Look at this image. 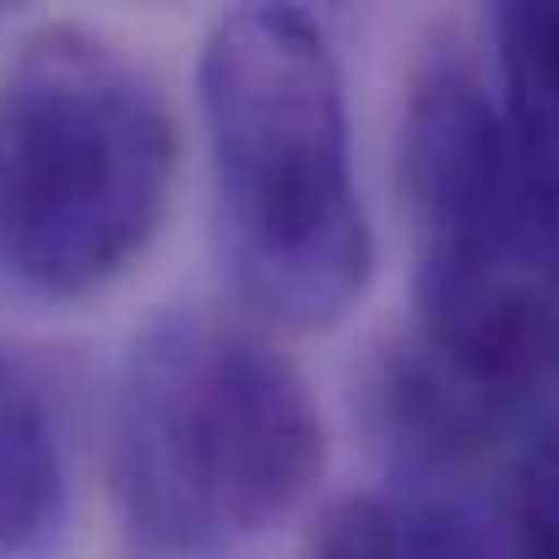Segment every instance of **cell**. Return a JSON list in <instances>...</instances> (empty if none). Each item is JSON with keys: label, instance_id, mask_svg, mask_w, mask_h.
Masks as SVG:
<instances>
[{"label": "cell", "instance_id": "cell-1", "mask_svg": "<svg viewBox=\"0 0 559 559\" xmlns=\"http://www.w3.org/2000/svg\"><path fill=\"white\" fill-rule=\"evenodd\" d=\"M201 120L239 299L299 332L343 321L370 288L374 234L326 27L299 5L223 11L201 44Z\"/></svg>", "mask_w": 559, "mask_h": 559}, {"label": "cell", "instance_id": "cell-2", "mask_svg": "<svg viewBox=\"0 0 559 559\" xmlns=\"http://www.w3.org/2000/svg\"><path fill=\"white\" fill-rule=\"evenodd\" d=\"M418 343L511 407L559 391V190L511 136L478 66L445 44L402 104Z\"/></svg>", "mask_w": 559, "mask_h": 559}, {"label": "cell", "instance_id": "cell-3", "mask_svg": "<svg viewBox=\"0 0 559 559\" xmlns=\"http://www.w3.org/2000/svg\"><path fill=\"white\" fill-rule=\"evenodd\" d=\"M326 467L321 407L255 326L169 310L115 391V500L153 559H223L288 522Z\"/></svg>", "mask_w": 559, "mask_h": 559}, {"label": "cell", "instance_id": "cell-4", "mask_svg": "<svg viewBox=\"0 0 559 559\" xmlns=\"http://www.w3.org/2000/svg\"><path fill=\"white\" fill-rule=\"evenodd\" d=\"M175 158V115L115 38L27 33L0 71V255L49 299L109 288L153 245Z\"/></svg>", "mask_w": 559, "mask_h": 559}, {"label": "cell", "instance_id": "cell-5", "mask_svg": "<svg viewBox=\"0 0 559 559\" xmlns=\"http://www.w3.org/2000/svg\"><path fill=\"white\" fill-rule=\"evenodd\" d=\"M305 559H516L495 511L440 489V484H396L337 500Z\"/></svg>", "mask_w": 559, "mask_h": 559}, {"label": "cell", "instance_id": "cell-6", "mask_svg": "<svg viewBox=\"0 0 559 559\" xmlns=\"http://www.w3.org/2000/svg\"><path fill=\"white\" fill-rule=\"evenodd\" d=\"M66 435L44 374L0 343V559H49L66 533Z\"/></svg>", "mask_w": 559, "mask_h": 559}, {"label": "cell", "instance_id": "cell-7", "mask_svg": "<svg viewBox=\"0 0 559 559\" xmlns=\"http://www.w3.org/2000/svg\"><path fill=\"white\" fill-rule=\"evenodd\" d=\"M500 115L538 175L559 190V0H516L489 16Z\"/></svg>", "mask_w": 559, "mask_h": 559}, {"label": "cell", "instance_id": "cell-8", "mask_svg": "<svg viewBox=\"0 0 559 559\" xmlns=\"http://www.w3.org/2000/svg\"><path fill=\"white\" fill-rule=\"evenodd\" d=\"M489 511L516 559H559V402L511 440Z\"/></svg>", "mask_w": 559, "mask_h": 559}]
</instances>
